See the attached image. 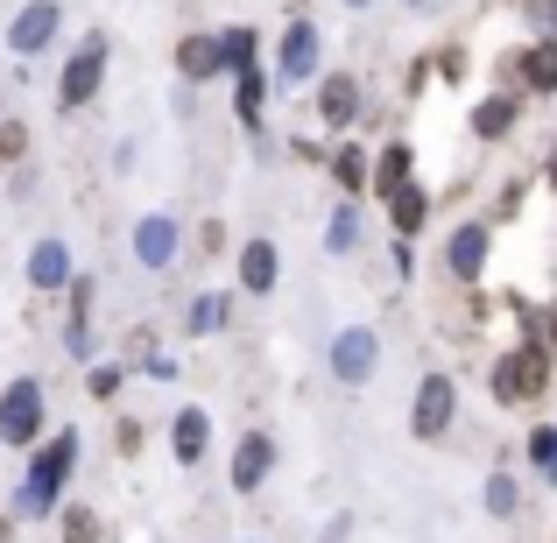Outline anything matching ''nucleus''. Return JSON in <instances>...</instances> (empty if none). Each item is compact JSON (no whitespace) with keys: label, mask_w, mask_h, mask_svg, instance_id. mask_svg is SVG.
<instances>
[{"label":"nucleus","mask_w":557,"mask_h":543,"mask_svg":"<svg viewBox=\"0 0 557 543\" xmlns=\"http://www.w3.org/2000/svg\"><path fill=\"white\" fill-rule=\"evenodd\" d=\"M71 466H78V431L42 437V445H36V459H28L22 494H14V516H57V494H64Z\"/></svg>","instance_id":"nucleus-1"},{"label":"nucleus","mask_w":557,"mask_h":543,"mask_svg":"<svg viewBox=\"0 0 557 543\" xmlns=\"http://www.w3.org/2000/svg\"><path fill=\"white\" fill-rule=\"evenodd\" d=\"M550 367H557V354H550L544 340H522V346H508V354H494V367H487L494 403H502V409L536 403V395L550 388Z\"/></svg>","instance_id":"nucleus-2"},{"label":"nucleus","mask_w":557,"mask_h":543,"mask_svg":"<svg viewBox=\"0 0 557 543\" xmlns=\"http://www.w3.org/2000/svg\"><path fill=\"white\" fill-rule=\"evenodd\" d=\"M42 423H50V409H42V381H8L0 388V445L14 452H36L42 445Z\"/></svg>","instance_id":"nucleus-3"},{"label":"nucleus","mask_w":557,"mask_h":543,"mask_svg":"<svg viewBox=\"0 0 557 543\" xmlns=\"http://www.w3.org/2000/svg\"><path fill=\"white\" fill-rule=\"evenodd\" d=\"M451 423H459V381H451L445 367H431V374L417 381V403H409V431H417L423 445H437Z\"/></svg>","instance_id":"nucleus-4"},{"label":"nucleus","mask_w":557,"mask_h":543,"mask_svg":"<svg viewBox=\"0 0 557 543\" xmlns=\"http://www.w3.org/2000/svg\"><path fill=\"white\" fill-rule=\"evenodd\" d=\"M494 78H502V92L516 85V92H557V36H536V42H522V50H508L502 64H494Z\"/></svg>","instance_id":"nucleus-5"},{"label":"nucleus","mask_w":557,"mask_h":543,"mask_svg":"<svg viewBox=\"0 0 557 543\" xmlns=\"http://www.w3.org/2000/svg\"><path fill=\"white\" fill-rule=\"evenodd\" d=\"M99 85H107V36H85V50L64 64L57 78V107H92Z\"/></svg>","instance_id":"nucleus-6"},{"label":"nucleus","mask_w":557,"mask_h":543,"mask_svg":"<svg viewBox=\"0 0 557 543\" xmlns=\"http://www.w3.org/2000/svg\"><path fill=\"white\" fill-rule=\"evenodd\" d=\"M487 247H494V226H487V219H466V226H451V240H445V275H451V283H480V269H487Z\"/></svg>","instance_id":"nucleus-7"},{"label":"nucleus","mask_w":557,"mask_h":543,"mask_svg":"<svg viewBox=\"0 0 557 543\" xmlns=\"http://www.w3.org/2000/svg\"><path fill=\"white\" fill-rule=\"evenodd\" d=\"M57 28H64V8H57V0H28V8L8 22V50L14 57H42L57 42Z\"/></svg>","instance_id":"nucleus-8"},{"label":"nucleus","mask_w":557,"mask_h":543,"mask_svg":"<svg viewBox=\"0 0 557 543\" xmlns=\"http://www.w3.org/2000/svg\"><path fill=\"white\" fill-rule=\"evenodd\" d=\"M269 473H275V437L269 431H247L240 445H233V466H226L233 494H261V488H269Z\"/></svg>","instance_id":"nucleus-9"},{"label":"nucleus","mask_w":557,"mask_h":543,"mask_svg":"<svg viewBox=\"0 0 557 543\" xmlns=\"http://www.w3.org/2000/svg\"><path fill=\"white\" fill-rule=\"evenodd\" d=\"M374 360H381V340L368 325H346L339 340H332V374H339L346 388H360V381L374 374Z\"/></svg>","instance_id":"nucleus-10"},{"label":"nucleus","mask_w":557,"mask_h":543,"mask_svg":"<svg viewBox=\"0 0 557 543\" xmlns=\"http://www.w3.org/2000/svg\"><path fill=\"white\" fill-rule=\"evenodd\" d=\"M318 71V28L311 22H289L283 42H275V78L283 85H304Z\"/></svg>","instance_id":"nucleus-11"},{"label":"nucleus","mask_w":557,"mask_h":543,"mask_svg":"<svg viewBox=\"0 0 557 543\" xmlns=\"http://www.w3.org/2000/svg\"><path fill=\"white\" fill-rule=\"evenodd\" d=\"M318 121H325L332 135H346V127L360 121V78L354 71H332V78L318 85Z\"/></svg>","instance_id":"nucleus-12"},{"label":"nucleus","mask_w":557,"mask_h":543,"mask_svg":"<svg viewBox=\"0 0 557 543\" xmlns=\"http://www.w3.org/2000/svg\"><path fill=\"white\" fill-rule=\"evenodd\" d=\"M177 255H184V233H177V219L149 212V219L135 226V261H141V269H170Z\"/></svg>","instance_id":"nucleus-13"},{"label":"nucleus","mask_w":557,"mask_h":543,"mask_svg":"<svg viewBox=\"0 0 557 543\" xmlns=\"http://www.w3.org/2000/svg\"><path fill=\"white\" fill-rule=\"evenodd\" d=\"M71 283H78V275H71V247L57 240V233H50V240H36V247H28V289L57 297V289H71Z\"/></svg>","instance_id":"nucleus-14"},{"label":"nucleus","mask_w":557,"mask_h":543,"mask_svg":"<svg viewBox=\"0 0 557 543\" xmlns=\"http://www.w3.org/2000/svg\"><path fill=\"white\" fill-rule=\"evenodd\" d=\"M275 283H283V247L275 240H247L240 247V289L247 297H269Z\"/></svg>","instance_id":"nucleus-15"},{"label":"nucleus","mask_w":557,"mask_h":543,"mask_svg":"<svg viewBox=\"0 0 557 543\" xmlns=\"http://www.w3.org/2000/svg\"><path fill=\"white\" fill-rule=\"evenodd\" d=\"M177 71H184V85L219 78V71H226V36H184L177 42Z\"/></svg>","instance_id":"nucleus-16"},{"label":"nucleus","mask_w":557,"mask_h":543,"mask_svg":"<svg viewBox=\"0 0 557 543\" xmlns=\"http://www.w3.org/2000/svg\"><path fill=\"white\" fill-rule=\"evenodd\" d=\"M205 445H212V417H205L198 403L177 409V417H170V452H177V466H198Z\"/></svg>","instance_id":"nucleus-17"},{"label":"nucleus","mask_w":557,"mask_h":543,"mask_svg":"<svg viewBox=\"0 0 557 543\" xmlns=\"http://www.w3.org/2000/svg\"><path fill=\"white\" fill-rule=\"evenodd\" d=\"M516 121H522V99L516 92H487L473 107V135L480 141H508V135H516Z\"/></svg>","instance_id":"nucleus-18"},{"label":"nucleus","mask_w":557,"mask_h":543,"mask_svg":"<svg viewBox=\"0 0 557 543\" xmlns=\"http://www.w3.org/2000/svg\"><path fill=\"white\" fill-rule=\"evenodd\" d=\"M325 163H332V184H339L346 198H374V163L360 156V141H339Z\"/></svg>","instance_id":"nucleus-19"},{"label":"nucleus","mask_w":557,"mask_h":543,"mask_svg":"<svg viewBox=\"0 0 557 543\" xmlns=\"http://www.w3.org/2000/svg\"><path fill=\"white\" fill-rule=\"evenodd\" d=\"M388 219H395V240H417V233L431 226V190H423L417 177H409V184L388 198Z\"/></svg>","instance_id":"nucleus-20"},{"label":"nucleus","mask_w":557,"mask_h":543,"mask_svg":"<svg viewBox=\"0 0 557 543\" xmlns=\"http://www.w3.org/2000/svg\"><path fill=\"white\" fill-rule=\"evenodd\" d=\"M409 170H417V149H409V141H388V149H381V156H374V198H381V205H388V198H395V190H403V184H409Z\"/></svg>","instance_id":"nucleus-21"},{"label":"nucleus","mask_w":557,"mask_h":543,"mask_svg":"<svg viewBox=\"0 0 557 543\" xmlns=\"http://www.w3.org/2000/svg\"><path fill=\"white\" fill-rule=\"evenodd\" d=\"M57 536H64V543H107V522H99V508L64 502V508H57Z\"/></svg>","instance_id":"nucleus-22"},{"label":"nucleus","mask_w":557,"mask_h":543,"mask_svg":"<svg viewBox=\"0 0 557 543\" xmlns=\"http://www.w3.org/2000/svg\"><path fill=\"white\" fill-rule=\"evenodd\" d=\"M325 247H332V255H354V247H360V205H354V198H346L339 212H332V226H325Z\"/></svg>","instance_id":"nucleus-23"},{"label":"nucleus","mask_w":557,"mask_h":543,"mask_svg":"<svg viewBox=\"0 0 557 543\" xmlns=\"http://www.w3.org/2000/svg\"><path fill=\"white\" fill-rule=\"evenodd\" d=\"M516 508H522V488H516V473H508V466H502V473H487V516H494V522H508Z\"/></svg>","instance_id":"nucleus-24"},{"label":"nucleus","mask_w":557,"mask_h":543,"mask_svg":"<svg viewBox=\"0 0 557 543\" xmlns=\"http://www.w3.org/2000/svg\"><path fill=\"white\" fill-rule=\"evenodd\" d=\"M219 325H226V297H198L184 311V332H190V340H205V332H219Z\"/></svg>","instance_id":"nucleus-25"},{"label":"nucleus","mask_w":557,"mask_h":543,"mask_svg":"<svg viewBox=\"0 0 557 543\" xmlns=\"http://www.w3.org/2000/svg\"><path fill=\"white\" fill-rule=\"evenodd\" d=\"M28 141H36V135H28V121H14V113H8V121H0V170L28 163Z\"/></svg>","instance_id":"nucleus-26"},{"label":"nucleus","mask_w":557,"mask_h":543,"mask_svg":"<svg viewBox=\"0 0 557 543\" xmlns=\"http://www.w3.org/2000/svg\"><path fill=\"white\" fill-rule=\"evenodd\" d=\"M530 466L544 480H557V423H544V431H530Z\"/></svg>","instance_id":"nucleus-27"},{"label":"nucleus","mask_w":557,"mask_h":543,"mask_svg":"<svg viewBox=\"0 0 557 543\" xmlns=\"http://www.w3.org/2000/svg\"><path fill=\"white\" fill-rule=\"evenodd\" d=\"M522 198H530V184H522V177H508L502 190H494V212H487V226H494V219H516V212H522Z\"/></svg>","instance_id":"nucleus-28"},{"label":"nucleus","mask_w":557,"mask_h":543,"mask_svg":"<svg viewBox=\"0 0 557 543\" xmlns=\"http://www.w3.org/2000/svg\"><path fill=\"white\" fill-rule=\"evenodd\" d=\"M466 64H473V57H466L459 42H451V50H437V57H431V71H437V78H445V85H459V78H466Z\"/></svg>","instance_id":"nucleus-29"},{"label":"nucleus","mask_w":557,"mask_h":543,"mask_svg":"<svg viewBox=\"0 0 557 543\" xmlns=\"http://www.w3.org/2000/svg\"><path fill=\"white\" fill-rule=\"evenodd\" d=\"M240 121H261V71H240Z\"/></svg>","instance_id":"nucleus-30"},{"label":"nucleus","mask_w":557,"mask_h":543,"mask_svg":"<svg viewBox=\"0 0 557 543\" xmlns=\"http://www.w3.org/2000/svg\"><path fill=\"white\" fill-rule=\"evenodd\" d=\"M219 255H226V226L205 219V226H198V261H219Z\"/></svg>","instance_id":"nucleus-31"},{"label":"nucleus","mask_w":557,"mask_h":543,"mask_svg":"<svg viewBox=\"0 0 557 543\" xmlns=\"http://www.w3.org/2000/svg\"><path fill=\"white\" fill-rule=\"evenodd\" d=\"M85 388H92V403H113V395H121V367H92Z\"/></svg>","instance_id":"nucleus-32"},{"label":"nucleus","mask_w":557,"mask_h":543,"mask_svg":"<svg viewBox=\"0 0 557 543\" xmlns=\"http://www.w3.org/2000/svg\"><path fill=\"white\" fill-rule=\"evenodd\" d=\"M113 445H121V459H135V452H141V423L127 417V423H121V437H113Z\"/></svg>","instance_id":"nucleus-33"},{"label":"nucleus","mask_w":557,"mask_h":543,"mask_svg":"<svg viewBox=\"0 0 557 543\" xmlns=\"http://www.w3.org/2000/svg\"><path fill=\"white\" fill-rule=\"evenodd\" d=\"M544 346H550V354H557V297L544 304Z\"/></svg>","instance_id":"nucleus-34"},{"label":"nucleus","mask_w":557,"mask_h":543,"mask_svg":"<svg viewBox=\"0 0 557 543\" xmlns=\"http://www.w3.org/2000/svg\"><path fill=\"white\" fill-rule=\"evenodd\" d=\"M544 184H550V190H557V149H550V163H544Z\"/></svg>","instance_id":"nucleus-35"},{"label":"nucleus","mask_w":557,"mask_h":543,"mask_svg":"<svg viewBox=\"0 0 557 543\" xmlns=\"http://www.w3.org/2000/svg\"><path fill=\"white\" fill-rule=\"evenodd\" d=\"M544 14H550V28H557V0H550V8H544Z\"/></svg>","instance_id":"nucleus-36"},{"label":"nucleus","mask_w":557,"mask_h":543,"mask_svg":"<svg viewBox=\"0 0 557 543\" xmlns=\"http://www.w3.org/2000/svg\"><path fill=\"white\" fill-rule=\"evenodd\" d=\"M346 8H368V0H346Z\"/></svg>","instance_id":"nucleus-37"}]
</instances>
